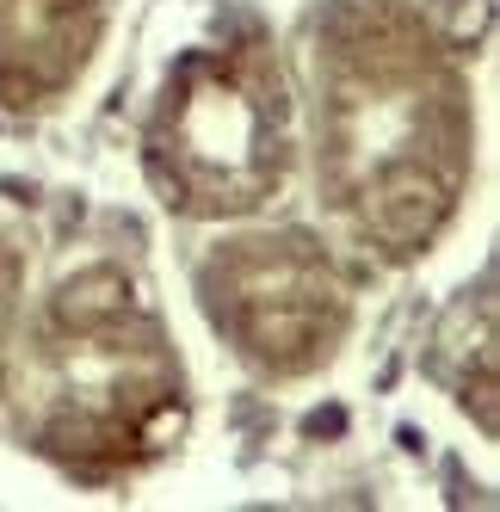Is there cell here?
I'll use <instances>...</instances> for the list:
<instances>
[{
    "label": "cell",
    "mask_w": 500,
    "mask_h": 512,
    "mask_svg": "<svg viewBox=\"0 0 500 512\" xmlns=\"http://www.w3.org/2000/svg\"><path fill=\"white\" fill-rule=\"evenodd\" d=\"M315 173L340 223L414 260L457 216L476 161L470 81L408 0H328L309 25Z\"/></svg>",
    "instance_id": "1"
},
{
    "label": "cell",
    "mask_w": 500,
    "mask_h": 512,
    "mask_svg": "<svg viewBox=\"0 0 500 512\" xmlns=\"http://www.w3.org/2000/svg\"><path fill=\"white\" fill-rule=\"evenodd\" d=\"M13 408L31 451L81 475L136 469L186 432L180 352L130 272L93 266L56 284L25 334Z\"/></svg>",
    "instance_id": "2"
},
{
    "label": "cell",
    "mask_w": 500,
    "mask_h": 512,
    "mask_svg": "<svg viewBox=\"0 0 500 512\" xmlns=\"http://www.w3.org/2000/svg\"><path fill=\"white\" fill-rule=\"evenodd\" d=\"M142 161L167 210L247 216L291 179V93L272 50L247 38H210L167 68L142 124Z\"/></svg>",
    "instance_id": "3"
},
{
    "label": "cell",
    "mask_w": 500,
    "mask_h": 512,
    "mask_svg": "<svg viewBox=\"0 0 500 512\" xmlns=\"http://www.w3.org/2000/svg\"><path fill=\"white\" fill-rule=\"evenodd\" d=\"M198 303L229 352L260 377L321 371L352 327V284L303 229L223 241L198 266Z\"/></svg>",
    "instance_id": "4"
},
{
    "label": "cell",
    "mask_w": 500,
    "mask_h": 512,
    "mask_svg": "<svg viewBox=\"0 0 500 512\" xmlns=\"http://www.w3.org/2000/svg\"><path fill=\"white\" fill-rule=\"evenodd\" d=\"M99 0H0V105L31 112L81 81L99 50Z\"/></svg>",
    "instance_id": "5"
},
{
    "label": "cell",
    "mask_w": 500,
    "mask_h": 512,
    "mask_svg": "<svg viewBox=\"0 0 500 512\" xmlns=\"http://www.w3.org/2000/svg\"><path fill=\"white\" fill-rule=\"evenodd\" d=\"M19 303H25V253H19V241L7 229H0V358H7V346H13Z\"/></svg>",
    "instance_id": "6"
}]
</instances>
